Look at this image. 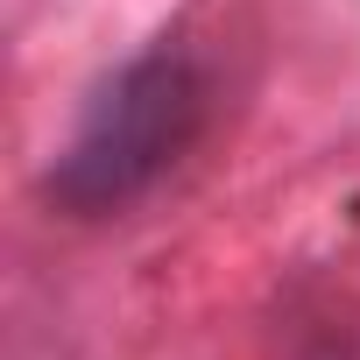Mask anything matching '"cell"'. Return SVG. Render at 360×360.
Listing matches in <instances>:
<instances>
[{
	"label": "cell",
	"instance_id": "cell-1",
	"mask_svg": "<svg viewBox=\"0 0 360 360\" xmlns=\"http://www.w3.org/2000/svg\"><path fill=\"white\" fill-rule=\"evenodd\" d=\"M205 120V71L191 50L155 43L127 57L78 113L71 141L43 169V198L71 219H106L127 212L162 184V169L191 148Z\"/></svg>",
	"mask_w": 360,
	"mask_h": 360
}]
</instances>
